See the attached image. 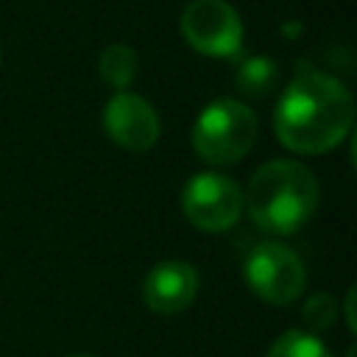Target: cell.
<instances>
[{
  "label": "cell",
  "instance_id": "obj_1",
  "mask_svg": "<svg viewBox=\"0 0 357 357\" xmlns=\"http://www.w3.org/2000/svg\"><path fill=\"white\" fill-rule=\"evenodd\" d=\"M354 123V100L346 84L329 73L307 70L290 81L273 112L276 139L304 156L335 151Z\"/></svg>",
  "mask_w": 357,
  "mask_h": 357
},
{
  "label": "cell",
  "instance_id": "obj_2",
  "mask_svg": "<svg viewBox=\"0 0 357 357\" xmlns=\"http://www.w3.org/2000/svg\"><path fill=\"white\" fill-rule=\"evenodd\" d=\"M243 209L265 234H296L318 209V178L293 159H271L257 167Z\"/></svg>",
  "mask_w": 357,
  "mask_h": 357
},
{
  "label": "cell",
  "instance_id": "obj_3",
  "mask_svg": "<svg viewBox=\"0 0 357 357\" xmlns=\"http://www.w3.org/2000/svg\"><path fill=\"white\" fill-rule=\"evenodd\" d=\"M257 139V117L254 112L234 98L212 100L192 126V148L195 153L215 167L240 162Z\"/></svg>",
  "mask_w": 357,
  "mask_h": 357
},
{
  "label": "cell",
  "instance_id": "obj_4",
  "mask_svg": "<svg viewBox=\"0 0 357 357\" xmlns=\"http://www.w3.org/2000/svg\"><path fill=\"white\" fill-rule=\"evenodd\" d=\"M243 276L251 293L273 307L293 304L296 298H301L307 284V271L298 254L276 240H265L248 251Z\"/></svg>",
  "mask_w": 357,
  "mask_h": 357
},
{
  "label": "cell",
  "instance_id": "obj_5",
  "mask_svg": "<svg viewBox=\"0 0 357 357\" xmlns=\"http://www.w3.org/2000/svg\"><path fill=\"white\" fill-rule=\"evenodd\" d=\"M181 212L201 231H229L243 218V190L223 173H195L181 190Z\"/></svg>",
  "mask_w": 357,
  "mask_h": 357
},
{
  "label": "cell",
  "instance_id": "obj_6",
  "mask_svg": "<svg viewBox=\"0 0 357 357\" xmlns=\"http://www.w3.org/2000/svg\"><path fill=\"white\" fill-rule=\"evenodd\" d=\"M187 45L212 59H231L243 50V20L226 0H192L181 11Z\"/></svg>",
  "mask_w": 357,
  "mask_h": 357
},
{
  "label": "cell",
  "instance_id": "obj_7",
  "mask_svg": "<svg viewBox=\"0 0 357 357\" xmlns=\"http://www.w3.org/2000/svg\"><path fill=\"white\" fill-rule=\"evenodd\" d=\"M103 131L123 151H151L162 134L156 109L137 92H117L103 109Z\"/></svg>",
  "mask_w": 357,
  "mask_h": 357
},
{
  "label": "cell",
  "instance_id": "obj_8",
  "mask_svg": "<svg viewBox=\"0 0 357 357\" xmlns=\"http://www.w3.org/2000/svg\"><path fill=\"white\" fill-rule=\"evenodd\" d=\"M201 290V273L187 259H162L142 279V301L156 315L184 312Z\"/></svg>",
  "mask_w": 357,
  "mask_h": 357
},
{
  "label": "cell",
  "instance_id": "obj_9",
  "mask_svg": "<svg viewBox=\"0 0 357 357\" xmlns=\"http://www.w3.org/2000/svg\"><path fill=\"white\" fill-rule=\"evenodd\" d=\"M279 84V67L273 59L268 56H248L237 64V75H234V86L243 98L251 100H262L265 95H271Z\"/></svg>",
  "mask_w": 357,
  "mask_h": 357
},
{
  "label": "cell",
  "instance_id": "obj_10",
  "mask_svg": "<svg viewBox=\"0 0 357 357\" xmlns=\"http://www.w3.org/2000/svg\"><path fill=\"white\" fill-rule=\"evenodd\" d=\"M139 70V59L137 50L128 45H109L100 50L98 59V75L106 86L117 89V92H128V86L134 84Z\"/></svg>",
  "mask_w": 357,
  "mask_h": 357
},
{
  "label": "cell",
  "instance_id": "obj_11",
  "mask_svg": "<svg viewBox=\"0 0 357 357\" xmlns=\"http://www.w3.org/2000/svg\"><path fill=\"white\" fill-rule=\"evenodd\" d=\"M265 357H332V354L318 335L301 332V329H287L271 343Z\"/></svg>",
  "mask_w": 357,
  "mask_h": 357
},
{
  "label": "cell",
  "instance_id": "obj_12",
  "mask_svg": "<svg viewBox=\"0 0 357 357\" xmlns=\"http://www.w3.org/2000/svg\"><path fill=\"white\" fill-rule=\"evenodd\" d=\"M301 318H304V324L310 326L312 335L329 329V326L337 321V298L329 296V293H312V296L304 301Z\"/></svg>",
  "mask_w": 357,
  "mask_h": 357
},
{
  "label": "cell",
  "instance_id": "obj_13",
  "mask_svg": "<svg viewBox=\"0 0 357 357\" xmlns=\"http://www.w3.org/2000/svg\"><path fill=\"white\" fill-rule=\"evenodd\" d=\"M346 326H349V332L357 329V321H354V287H349V293H346Z\"/></svg>",
  "mask_w": 357,
  "mask_h": 357
},
{
  "label": "cell",
  "instance_id": "obj_14",
  "mask_svg": "<svg viewBox=\"0 0 357 357\" xmlns=\"http://www.w3.org/2000/svg\"><path fill=\"white\" fill-rule=\"evenodd\" d=\"M70 357H92V354H70Z\"/></svg>",
  "mask_w": 357,
  "mask_h": 357
},
{
  "label": "cell",
  "instance_id": "obj_15",
  "mask_svg": "<svg viewBox=\"0 0 357 357\" xmlns=\"http://www.w3.org/2000/svg\"><path fill=\"white\" fill-rule=\"evenodd\" d=\"M0 61H3V53H0Z\"/></svg>",
  "mask_w": 357,
  "mask_h": 357
}]
</instances>
